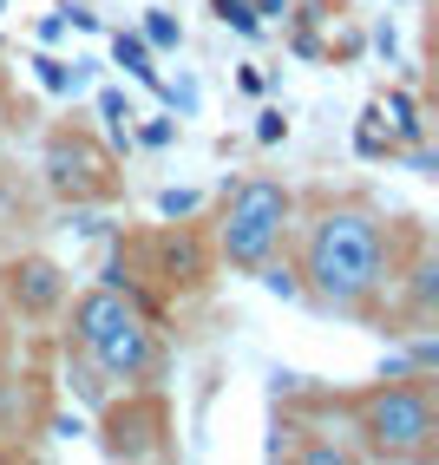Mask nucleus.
<instances>
[{"instance_id":"obj_1","label":"nucleus","mask_w":439,"mask_h":465,"mask_svg":"<svg viewBox=\"0 0 439 465\" xmlns=\"http://www.w3.org/2000/svg\"><path fill=\"white\" fill-rule=\"evenodd\" d=\"M426 242V223L414 210H387L374 191H295V223L282 242L295 302L315 315H341L381 334L387 295L400 282V262Z\"/></svg>"},{"instance_id":"obj_2","label":"nucleus","mask_w":439,"mask_h":465,"mask_svg":"<svg viewBox=\"0 0 439 465\" xmlns=\"http://www.w3.org/2000/svg\"><path fill=\"white\" fill-rule=\"evenodd\" d=\"M275 400L328 420L361 465L439 459V374H420V367H400V374H381L367 387H315L302 374H275Z\"/></svg>"},{"instance_id":"obj_3","label":"nucleus","mask_w":439,"mask_h":465,"mask_svg":"<svg viewBox=\"0 0 439 465\" xmlns=\"http://www.w3.org/2000/svg\"><path fill=\"white\" fill-rule=\"evenodd\" d=\"M59 348L85 361L112 387H165L171 381V334L145 302H132L118 282H85L59 308Z\"/></svg>"},{"instance_id":"obj_4","label":"nucleus","mask_w":439,"mask_h":465,"mask_svg":"<svg viewBox=\"0 0 439 465\" xmlns=\"http://www.w3.org/2000/svg\"><path fill=\"white\" fill-rule=\"evenodd\" d=\"M216 275H224V262H216V242L204 223H177V216H165V223H145V230H125L112 242V262H105V282H118L132 302H145L151 315H171V308H191L216 289Z\"/></svg>"},{"instance_id":"obj_5","label":"nucleus","mask_w":439,"mask_h":465,"mask_svg":"<svg viewBox=\"0 0 439 465\" xmlns=\"http://www.w3.org/2000/svg\"><path fill=\"white\" fill-rule=\"evenodd\" d=\"M289 223H295V183L269 177V171H249L224 191V203H216V216L204 230L216 242L224 275H263L269 262H282Z\"/></svg>"},{"instance_id":"obj_6","label":"nucleus","mask_w":439,"mask_h":465,"mask_svg":"<svg viewBox=\"0 0 439 465\" xmlns=\"http://www.w3.org/2000/svg\"><path fill=\"white\" fill-rule=\"evenodd\" d=\"M40 191L59 203V210H105L125 197V164L118 151L99 138L92 118H59L40 138Z\"/></svg>"},{"instance_id":"obj_7","label":"nucleus","mask_w":439,"mask_h":465,"mask_svg":"<svg viewBox=\"0 0 439 465\" xmlns=\"http://www.w3.org/2000/svg\"><path fill=\"white\" fill-rule=\"evenodd\" d=\"M105 459L125 465H158L177 459V407L165 387H112L99 400V426H92Z\"/></svg>"},{"instance_id":"obj_8","label":"nucleus","mask_w":439,"mask_h":465,"mask_svg":"<svg viewBox=\"0 0 439 465\" xmlns=\"http://www.w3.org/2000/svg\"><path fill=\"white\" fill-rule=\"evenodd\" d=\"M66 295H73L66 262H53V256H40V250H14L7 262H0V315L46 328V322H59Z\"/></svg>"},{"instance_id":"obj_9","label":"nucleus","mask_w":439,"mask_h":465,"mask_svg":"<svg viewBox=\"0 0 439 465\" xmlns=\"http://www.w3.org/2000/svg\"><path fill=\"white\" fill-rule=\"evenodd\" d=\"M263 452L282 459V465H361L354 446L341 440L328 420L302 413V407H282V400H275V432H269V446H263Z\"/></svg>"},{"instance_id":"obj_10","label":"nucleus","mask_w":439,"mask_h":465,"mask_svg":"<svg viewBox=\"0 0 439 465\" xmlns=\"http://www.w3.org/2000/svg\"><path fill=\"white\" fill-rule=\"evenodd\" d=\"M381 112H394V144L406 151V144H420L426 138V112H420V99H414V92H381Z\"/></svg>"},{"instance_id":"obj_11","label":"nucleus","mask_w":439,"mask_h":465,"mask_svg":"<svg viewBox=\"0 0 439 465\" xmlns=\"http://www.w3.org/2000/svg\"><path fill=\"white\" fill-rule=\"evenodd\" d=\"M112 59L132 79H145L151 92H165V79H158V66H151V46H145V34H112Z\"/></svg>"},{"instance_id":"obj_12","label":"nucleus","mask_w":439,"mask_h":465,"mask_svg":"<svg viewBox=\"0 0 439 465\" xmlns=\"http://www.w3.org/2000/svg\"><path fill=\"white\" fill-rule=\"evenodd\" d=\"M145 46H158V53H171V46H184V26L165 14V7H151L145 14Z\"/></svg>"},{"instance_id":"obj_13","label":"nucleus","mask_w":439,"mask_h":465,"mask_svg":"<svg viewBox=\"0 0 439 465\" xmlns=\"http://www.w3.org/2000/svg\"><path fill=\"white\" fill-rule=\"evenodd\" d=\"M216 20H224V26H236V34H256V7H249V0H216Z\"/></svg>"},{"instance_id":"obj_14","label":"nucleus","mask_w":439,"mask_h":465,"mask_svg":"<svg viewBox=\"0 0 439 465\" xmlns=\"http://www.w3.org/2000/svg\"><path fill=\"white\" fill-rule=\"evenodd\" d=\"M158 210H165V216H197V191H165Z\"/></svg>"},{"instance_id":"obj_15","label":"nucleus","mask_w":439,"mask_h":465,"mask_svg":"<svg viewBox=\"0 0 439 465\" xmlns=\"http://www.w3.org/2000/svg\"><path fill=\"white\" fill-rule=\"evenodd\" d=\"M256 138H263V144H275V138H289V118H282V112H263V125H256Z\"/></svg>"},{"instance_id":"obj_16","label":"nucleus","mask_w":439,"mask_h":465,"mask_svg":"<svg viewBox=\"0 0 439 465\" xmlns=\"http://www.w3.org/2000/svg\"><path fill=\"white\" fill-rule=\"evenodd\" d=\"M34 66H40V79L59 92V85H66V66H59V59H34Z\"/></svg>"},{"instance_id":"obj_17","label":"nucleus","mask_w":439,"mask_h":465,"mask_svg":"<svg viewBox=\"0 0 439 465\" xmlns=\"http://www.w3.org/2000/svg\"><path fill=\"white\" fill-rule=\"evenodd\" d=\"M177 138V125H171V118H158V125H145V144H171Z\"/></svg>"}]
</instances>
